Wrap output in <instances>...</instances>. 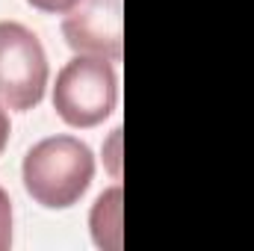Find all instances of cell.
Returning <instances> with one entry per match:
<instances>
[{"instance_id": "obj_4", "label": "cell", "mask_w": 254, "mask_h": 251, "mask_svg": "<svg viewBox=\"0 0 254 251\" xmlns=\"http://www.w3.org/2000/svg\"><path fill=\"white\" fill-rule=\"evenodd\" d=\"M63 36L74 54L104 57L110 63L125 54V6L122 0H77L63 18Z\"/></svg>"}, {"instance_id": "obj_6", "label": "cell", "mask_w": 254, "mask_h": 251, "mask_svg": "<svg viewBox=\"0 0 254 251\" xmlns=\"http://www.w3.org/2000/svg\"><path fill=\"white\" fill-rule=\"evenodd\" d=\"M12 246V198L0 187V251H9Z\"/></svg>"}, {"instance_id": "obj_9", "label": "cell", "mask_w": 254, "mask_h": 251, "mask_svg": "<svg viewBox=\"0 0 254 251\" xmlns=\"http://www.w3.org/2000/svg\"><path fill=\"white\" fill-rule=\"evenodd\" d=\"M9 133H12V125H9V116H6V110H3V104H0V154H3V148L9 145Z\"/></svg>"}, {"instance_id": "obj_3", "label": "cell", "mask_w": 254, "mask_h": 251, "mask_svg": "<svg viewBox=\"0 0 254 251\" xmlns=\"http://www.w3.org/2000/svg\"><path fill=\"white\" fill-rule=\"evenodd\" d=\"M48 74V54L39 36L18 21H0V104L15 113L39 107Z\"/></svg>"}, {"instance_id": "obj_7", "label": "cell", "mask_w": 254, "mask_h": 251, "mask_svg": "<svg viewBox=\"0 0 254 251\" xmlns=\"http://www.w3.org/2000/svg\"><path fill=\"white\" fill-rule=\"evenodd\" d=\"M119 142H122V127H116V130H113V136H110V148H104V154H110V157H107V166H110V175H113V178H119V175H122Z\"/></svg>"}, {"instance_id": "obj_5", "label": "cell", "mask_w": 254, "mask_h": 251, "mask_svg": "<svg viewBox=\"0 0 254 251\" xmlns=\"http://www.w3.org/2000/svg\"><path fill=\"white\" fill-rule=\"evenodd\" d=\"M122 187L104 189L89 213V228L95 246L104 251H122Z\"/></svg>"}, {"instance_id": "obj_1", "label": "cell", "mask_w": 254, "mask_h": 251, "mask_svg": "<svg viewBox=\"0 0 254 251\" xmlns=\"http://www.w3.org/2000/svg\"><path fill=\"white\" fill-rule=\"evenodd\" d=\"M21 178L36 204L48 210H68L86 195L95 178L92 148L77 136H48L27 151Z\"/></svg>"}, {"instance_id": "obj_2", "label": "cell", "mask_w": 254, "mask_h": 251, "mask_svg": "<svg viewBox=\"0 0 254 251\" xmlns=\"http://www.w3.org/2000/svg\"><path fill=\"white\" fill-rule=\"evenodd\" d=\"M119 104V77L110 60L77 54L63 65L54 86V110L68 127H95Z\"/></svg>"}, {"instance_id": "obj_8", "label": "cell", "mask_w": 254, "mask_h": 251, "mask_svg": "<svg viewBox=\"0 0 254 251\" xmlns=\"http://www.w3.org/2000/svg\"><path fill=\"white\" fill-rule=\"evenodd\" d=\"M33 9H42V12H51V15H65L77 0H27Z\"/></svg>"}]
</instances>
